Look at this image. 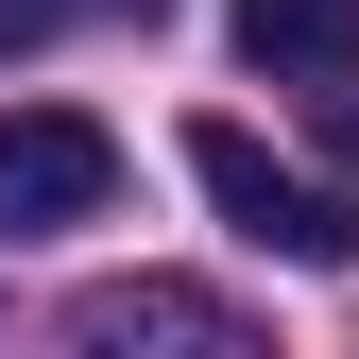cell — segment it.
<instances>
[{
	"instance_id": "obj_1",
	"label": "cell",
	"mask_w": 359,
	"mask_h": 359,
	"mask_svg": "<svg viewBox=\"0 0 359 359\" xmlns=\"http://www.w3.org/2000/svg\"><path fill=\"white\" fill-rule=\"evenodd\" d=\"M189 189L240 222L257 257H308V274L359 257V189H308V171H291L274 137H240V120H189Z\"/></svg>"
},
{
	"instance_id": "obj_2",
	"label": "cell",
	"mask_w": 359,
	"mask_h": 359,
	"mask_svg": "<svg viewBox=\"0 0 359 359\" xmlns=\"http://www.w3.org/2000/svg\"><path fill=\"white\" fill-rule=\"evenodd\" d=\"M103 205H120V137L86 103H18L0 120V240H69Z\"/></svg>"
},
{
	"instance_id": "obj_3",
	"label": "cell",
	"mask_w": 359,
	"mask_h": 359,
	"mask_svg": "<svg viewBox=\"0 0 359 359\" xmlns=\"http://www.w3.org/2000/svg\"><path fill=\"white\" fill-rule=\"evenodd\" d=\"M69 359H274V342H257L222 291H189V274H137V291H86L69 308Z\"/></svg>"
},
{
	"instance_id": "obj_4",
	"label": "cell",
	"mask_w": 359,
	"mask_h": 359,
	"mask_svg": "<svg viewBox=\"0 0 359 359\" xmlns=\"http://www.w3.org/2000/svg\"><path fill=\"white\" fill-rule=\"evenodd\" d=\"M240 52L274 86H359V0H240Z\"/></svg>"
},
{
	"instance_id": "obj_5",
	"label": "cell",
	"mask_w": 359,
	"mask_h": 359,
	"mask_svg": "<svg viewBox=\"0 0 359 359\" xmlns=\"http://www.w3.org/2000/svg\"><path fill=\"white\" fill-rule=\"evenodd\" d=\"M52 18H86V0H0V52H34Z\"/></svg>"
}]
</instances>
